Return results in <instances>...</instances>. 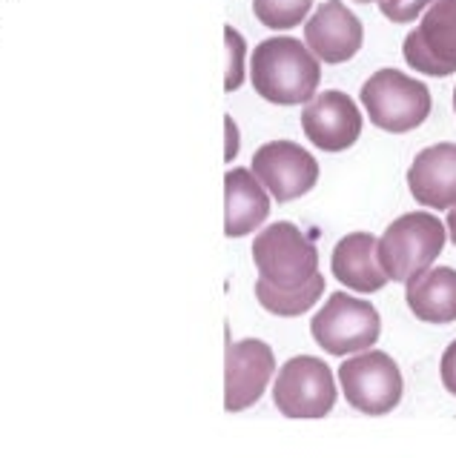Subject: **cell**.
<instances>
[{"mask_svg":"<svg viewBox=\"0 0 456 458\" xmlns=\"http://www.w3.org/2000/svg\"><path fill=\"white\" fill-rule=\"evenodd\" d=\"M253 89L270 104L296 106L316 95L322 81L319 57L296 38H270L250 57Z\"/></svg>","mask_w":456,"mask_h":458,"instance_id":"cell-1","label":"cell"},{"mask_svg":"<svg viewBox=\"0 0 456 458\" xmlns=\"http://www.w3.org/2000/svg\"><path fill=\"white\" fill-rule=\"evenodd\" d=\"M445 238V226L431 212H408L396 218L384 235L376 238V255L388 281L405 284L422 269L434 267Z\"/></svg>","mask_w":456,"mask_h":458,"instance_id":"cell-2","label":"cell"},{"mask_svg":"<svg viewBox=\"0 0 456 458\" xmlns=\"http://www.w3.org/2000/svg\"><path fill=\"white\" fill-rule=\"evenodd\" d=\"M362 106L379 129L402 135L422 126L431 114V92L422 81L405 72L379 69L362 86Z\"/></svg>","mask_w":456,"mask_h":458,"instance_id":"cell-3","label":"cell"},{"mask_svg":"<svg viewBox=\"0 0 456 458\" xmlns=\"http://www.w3.org/2000/svg\"><path fill=\"white\" fill-rule=\"evenodd\" d=\"M253 264L267 284L279 290H296L319 272V252L296 224L279 221L255 235Z\"/></svg>","mask_w":456,"mask_h":458,"instance_id":"cell-4","label":"cell"},{"mask_svg":"<svg viewBox=\"0 0 456 458\" xmlns=\"http://www.w3.org/2000/svg\"><path fill=\"white\" fill-rule=\"evenodd\" d=\"M313 341L331 355H350L370 350L379 341L382 318L370 301L348 293H333L310 321Z\"/></svg>","mask_w":456,"mask_h":458,"instance_id":"cell-5","label":"cell"},{"mask_svg":"<svg viewBox=\"0 0 456 458\" xmlns=\"http://www.w3.org/2000/svg\"><path fill=\"white\" fill-rule=\"evenodd\" d=\"M339 384L348 404L365 415H388L402 401V372L382 350H362L339 367Z\"/></svg>","mask_w":456,"mask_h":458,"instance_id":"cell-6","label":"cell"},{"mask_svg":"<svg viewBox=\"0 0 456 458\" xmlns=\"http://www.w3.org/2000/svg\"><path fill=\"white\" fill-rule=\"evenodd\" d=\"M273 404L288 419H322L336 404L333 372L322 358L298 355L279 369Z\"/></svg>","mask_w":456,"mask_h":458,"instance_id":"cell-7","label":"cell"},{"mask_svg":"<svg viewBox=\"0 0 456 458\" xmlns=\"http://www.w3.org/2000/svg\"><path fill=\"white\" fill-rule=\"evenodd\" d=\"M405 61L422 75L448 78L456 72V0H434L405 38Z\"/></svg>","mask_w":456,"mask_h":458,"instance_id":"cell-8","label":"cell"},{"mask_svg":"<svg viewBox=\"0 0 456 458\" xmlns=\"http://www.w3.org/2000/svg\"><path fill=\"white\" fill-rule=\"evenodd\" d=\"M253 175L281 204L307 195L319 181V164L293 140H270L253 155Z\"/></svg>","mask_w":456,"mask_h":458,"instance_id":"cell-9","label":"cell"},{"mask_svg":"<svg viewBox=\"0 0 456 458\" xmlns=\"http://www.w3.org/2000/svg\"><path fill=\"white\" fill-rule=\"evenodd\" d=\"M276 372V355L259 338L227 344L224 358V410L241 412L253 407Z\"/></svg>","mask_w":456,"mask_h":458,"instance_id":"cell-10","label":"cell"},{"mask_svg":"<svg viewBox=\"0 0 456 458\" xmlns=\"http://www.w3.org/2000/svg\"><path fill=\"white\" fill-rule=\"evenodd\" d=\"M302 129L313 147L324 152L350 149L362 135V112L345 92L313 95L302 112Z\"/></svg>","mask_w":456,"mask_h":458,"instance_id":"cell-11","label":"cell"},{"mask_svg":"<svg viewBox=\"0 0 456 458\" xmlns=\"http://www.w3.org/2000/svg\"><path fill=\"white\" fill-rule=\"evenodd\" d=\"M362 21L341 4L324 0L316 14L305 23V47L324 64H345L362 49Z\"/></svg>","mask_w":456,"mask_h":458,"instance_id":"cell-12","label":"cell"},{"mask_svg":"<svg viewBox=\"0 0 456 458\" xmlns=\"http://www.w3.org/2000/svg\"><path fill=\"white\" fill-rule=\"evenodd\" d=\"M408 190L427 209H451L456 204V143H436L413 157Z\"/></svg>","mask_w":456,"mask_h":458,"instance_id":"cell-13","label":"cell"},{"mask_svg":"<svg viewBox=\"0 0 456 458\" xmlns=\"http://www.w3.org/2000/svg\"><path fill=\"white\" fill-rule=\"evenodd\" d=\"M270 215V192L253 169L236 166L224 175V235L245 238L255 233Z\"/></svg>","mask_w":456,"mask_h":458,"instance_id":"cell-14","label":"cell"},{"mask_svg":"<svg viewBox=\"0 0 456 458\" xmlns=\"http://www.w3.org/2000/svg\"><path fill=\"white\" fill-rule=\"evenodd\" d=\"M331 267L333 276L353 293H379L388 284L376 255V238L370 233H350L341 238L333 250Z\"/></svg>","mask_w":456,"mask_h":458,"instance_id":"cell-15","label":"cell"},{"mask_svg":"<svg viewBox=\"0 0 456 458\" xmlns=\"http://www.w3.org/2000/svg\"><path fill=\"white\" fill-rule=\"evenodd\" d=\"M405 298L410 312L425 324L456 321V269L427 267L405 281Z\"/></svg>","mask_w":456,"mask_h":458,"instance_id":"cell-16","label":"cell"},{"mask_svg":"<svg viewBox=\"0 0 456 458\" xmlns=\"http://www.w3.org/2000/svg\"><path fill=\"white\" fill-rule=\"evenodd\" d=\"M322 293H324V278L319 272L310 276L302 286H296V290H279V286L267 284L264 278L255 281V298H259V304L267 312L281 315V318H296V315L307 312L322 298Z\"/></svg>","mask_w":456,"mask_h":458,"instance_id":"cell-17","label":"cell"},{"mask_svg":"<svg viewBox=\"0 0 456 458\" xmlns=\"http://www.w3.org/2000/svg\"><path fill=\"white\" fill-rule=\"evenodd\" d=\"M313 6V0H253V14L267 29H293Z\"/></svg>","mask_w":456,"mask_h":458,"instance_id":"cell-18","label":"cell"},{"mask_svg":"<svg viewBox=\"0 0 456 458\" xmlns=\"http://www.w3.org/2000/svg\"><path fill=\"white\" fill-rule=\"evenodd\" d=\"M224 40H227V78H224V89L236 92L241 81H245V38H241L233 26L224 29Z\"/></svg>","mask_w":456,"mask_h":458,"instance_id":"cell-19","label":"cell"},{"mask_svg":"<svg viewBox=\"0 0 456 458\" xmlns=\"http://www.w3.org/2000/svg\"><path fill=\"white\" fill-rule=\"evenodd\" d=\"M434 0H379V9L393 23H410L431 6Z\"/></svg>","mask_w":456,"mask_h":458,"instance_id":"cell-20","label":"cell"},{"mask_svg":"<svg viewBox=\"0 0 456 458\" xmlns=\"http://www.w3.org/2000/svg\"><path fill=\"white\" fill-rule=\"evenodd\" d=\"M439 376H442V384H445V390L456 395V341L445 350V355H442Z\"/></svg>","mask_w":456,"mask_h":458,"instance_id":"cell-21","label":"cell"},{"mask_svg":"<svg viewBox=\"0 0 456 458\" xmlns=\"http://www.w3.org/2000/svg\"><path fill=\"white\" fill-rule=\"evenodd\" d=\"M224 126H227V152H224V157H227V161H233L236 152H238V129H236L233 118H227Z\"/></svg>","mask_w":456,"mask_h":458,"instance_id":"cell-22","label":"cell"},{"mask_svg":"<svg viewBox=\"0 0 456 458\" xmlns=\"http://www.w3.org/2000/svg\"><path fill=\"white\" fill-rule=\"evenodd\" d=\"M445 233L451 235V241L456 243V204L448 209V226H445Z\"/></svg>","mask_w":456,"mask_h":458,"instance_id":"cell-23","label":"cell"},{"mask_svg":"<svg viewBox=\"0 0 456 458\" xmlns=\"http://www.w3.org/2000/svg\"><path fill=\"white\" fill-rule=\"evenodd\" d=\"M353 4H379V0H353Z\"/></svg>","mask_w":456,"mask_h":458,"instance_id":"cell-24","label":"cell"},{"mask_svg":"<svg viewBox=\"0 0 456 458\" xmlns=\"http://www.w3.org/2000/svg\"><path fill=\"white\" fill-rule=\"evenodd\" d=\"M453 112H456V89H453Z\"/></svg>","mask_w":456,"mask_h":458,"instance_id":"cell-25","label":"cell"}]
</instances>
